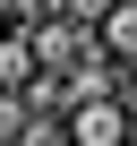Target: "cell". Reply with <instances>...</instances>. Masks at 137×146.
Wrapping results in <instances>:
<instances>
[{"mask_svg": "<svg viewBox=\"0 0 137 146\" xmlns=\"http://www.w3.org/2000/svg\"><path fill=\"white\" fill-rule=\"evenodd\" d=\"M68 137H77V146H137L128 95H77V103H68Z\"/></svg>", "mask_w": 137, "mask_h": 146, "instance_id": "1", "label": "cell"}, {"mask_svg": "<svg viewBox=\"0 0 137 146\" xmlns=\"http://www.w3.org/2000/svg\"><path fill=\"white\" fill-rule=\"evenodd\" d=\"M34 69H43L34 26H9V35H0V86H34Z\"/></svg>", "mask_w": 137, "mask_h": 146, "instance_id": "2", "label": "cell"}, {"mask_svg": "<svg viewBox=\"0 0 137 146\" xmlns=\"http://www.w3.org/2000/svg\"><path fill=\"white\" fill-rule=\"evenodd\" d=\"M60 9H68V17H77V26H103V17L120 9V0H60Z\"/></svg>", "mask_w": 137, "mask_h": 146, "instance_id": "3", "label": "cell"}, {"mask_svg": "<svg viewBox=\"0 0 137 146\" xmlns=\"http://www.w3.org/2000/svg\"><path fill=\"white\" fill-rule=\"evenodd\" d=\"M128 112H137V95H128Z\"/></svg>", "mask_w": 137, "mask_h": 146, "instance_id": "4", "label": "cell"}]
</instances>
